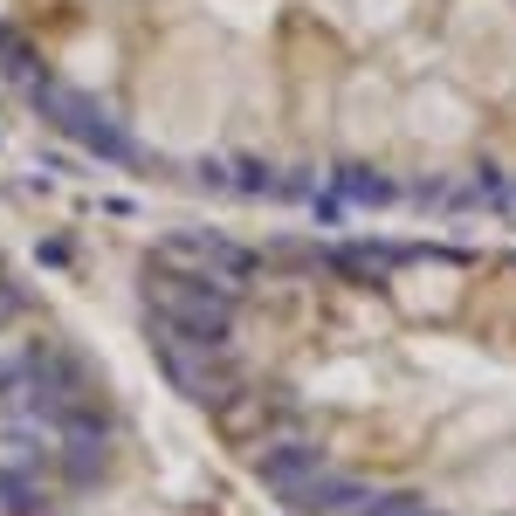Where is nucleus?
I'll return each instance as SVG.
<instances>
[{"label":"nucleus","instance_id":"1","mask_svg":"<svg viewBox=\"0 0 516 516\" xmlns=\"http://www.w3.org/2000/svg\"><path fill=\"white\" fill-rule=\"evenodd\" d=\"M138 42L56 56L83 131L268 200L516 207V0H152Z\"/></svg>","mask_w":516,"mask_h":516}]
</instances>
